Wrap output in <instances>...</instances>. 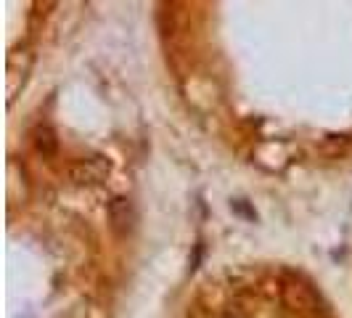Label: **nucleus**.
Returning <instances> with one entry per match:
<instances>
[{
	"label": "nucleus",
	"instance_id": "f257e3e1",
	"mask_svg": "<svg viewBox=\"0 0 352 318\" xmlns=\"http://www.w3.org/2000/svg\"><path fill=\"white\" fill-rule=\"evenodd\" d=\"M109 215H111V226L120 231H127L130 226H133V207H130V202L127 199H114L111 202V207H109Z\"/></svg>",
	"mask_w": 352,
	"mask_h": 318
},
{
	"label": "nucleus",
	"instance_id": "f03ea898",
	"mask_svg": "<svg viewBox=\"0 0 352 318\" xmlns=\"http://www.w3.org/2000/svg\"><path fill=\"white\" fill-rule=\"evenodd\" d=\"M37 146H40V151H45V154H53V149H56V138H53V133L48 130V127L37 133Z\"/></svg>",
	"mask_w": 352,
	"mask_h": 318
}]
</instances>
